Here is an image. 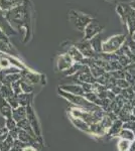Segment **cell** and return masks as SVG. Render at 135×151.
<instances>
[{
    "label": "cell",
    "instance_id": "obj_20",
    "mask_svg": "<svg viewBox=\"0 0 135 151\" xmlns=\"http://www.w3.org/2000/svg\"><path fill=\"white\" fill-rule=\"evenodd\" d=\"M91 45H92L93 50L96 53H101L102 52V43L103 41L101 40V33L97 35L96 36H94L93 38H91L89 40Z\"/></svg>",
    "mask_w": 135,
    "mask_h": 151
},
{
    "label": "cell",
    "instance_id": "obj_15",
    "mask_svg": "<svg viewBox=\"0 0 135 151\" xmlns=\"http://www.w3.org/2000/svg\"><path fill=\"white\" fill-rule=\"evenodd\" d=\"M12 118H13V120L15 121L16 123L20 122V121L27 118V110H26V107L19 106L18 108L13 109V111H12Z\"/></svg>",
    "mask_w": 135,
    "mask_h": 151
},
{
    "label": "cell",
    "instance_id": "obj_17",
    "mask_svg": "<svg viewBox=\"0 0 135 151\" xmlns=\"http://www.w3.org/2000/svg\"><path fill=\"white\" fill-rule=\"evenodd\" d=\"M73 77H77V81L81 83H88V84H94L96 83V78L91 73L79 72Z\"/></svg>",
    "mask_w": 135,
    "mask_h": 151
},
{
    "label": "cell",
    "instance_id": "obj_23",
    "mask_svg": "<svg viewBox=\"0 0 135 151\" xmlns=\"http://www.w3.org/2000/svg\"><path fill=\"white\" fill-rule=\"evenodd\" d=\"M85 98L88 100L91 103L97 105V106H100L101 107V103H102V100L98 97V95L94 93V92H91V93H87L85 94Z\"/></svg>",
    "mask_w": 135,
    "mask_h": 151
},
{
    "label": "cell",
    "instance_id": "obj_31",
    "mask_svg": "<svg viewBox=\"0 0 135 151\" xmlns=\"http://www.w3.org/2000/svg\"><path fill=\"white\" fill-rule=\"evenodd\" d=\"M11 63L10 60L7 58L5 55H1L0 57V68H1V70H5L7 68L11 67Z\"/></svg>",
    "mask_w": 135,
    "mask_h": 151
},
{
    "label": "cell",
    "instance_id": "obj_1",
    "mask_svg": "<svg viewBox=\"0 0 135 151\" xmlns=\"http://www.w3.org/2000/svg\"><path fill=\"white\" fill-rule=\"evenodd\" d=\"M58 93L61 97H63L64 99H66L69 103L75 105V106L79 107V108H85V109H98L100 106H97V105L91 103V102L88 101L85 97L83 96H79V95H74L71 93H68V92L64 91V90L58 89Z\"/></svg>",
    "mask_w": 135,
    "mask_h": 151
},
{
    "label": "cell",
    "instance_id": "obj_13",
    "mask_svg": "<svg viewBox=\"0 0 135 151\" xmlns=\"http://www.w3.org/2000/svg\"><path fill=\"white\" fill-rule=\"evenodd\" d=\"M23 0H0V9L2 11H8L17 6L22 5Z\"/></svg>",
    "mask_w": 135,
    "mask_h": 151
},
{
    "label": "cell",
    "instance_id": "obj_22",
    "mask_svg": "<svg viewBox=\"0 0 135 151\" xmlns=\"http://www.w3.org/2000/svg\"><path fill=\"white\" fill-rule=\"evenodd\" d=\"M0 92H1V96L5 99L9 98V97H12L14 95L11 85H8V84H3V86L0 89Z\"/></svg>",
    "mask_w": 135,
    "mask_h": 151
},
{
    "label": "cell",
    "instance_id": "obj_7",
    "mask_svg": "<svg viewBox=\"0 0 135 151\" xmlns=\"http://www.w3.org/2000/svg\"><path fill=\"white\" fill-rule=\"evenodd\" d=\"M104 28L102 25H100L99 22L96 20H92L91 22L86 26L85 28V35H84V40H90L91 38H93L94 36H96L99 33H101L102 29Z\"/></svg>",
    "mask_w": 135,
    "mask_h": 151
},
{
    "label": "cell",
    "instance_id": "obj_24",
    "mask_svg": "<svg viewBox=\"0 0 135 151\" xmlns=\"http://www.w3.org/2000/svg\"><path fill=\"white\" fill-rule=\"evenodd\" d=\"M131 144H132L131 141L120 138V140L117 143V149H118V151H129L130 147H131Z\"/></svg>",
    "mask_w": 135,
    "mask_h": 151
},
{
    "label": "cell",
    "instance_id": "obj_16",
    "mask_svg": "<svg viewBox=\"0 0 135 151\" xmlns=\"http://www.w3.org/2000/svg\"><path fill=\"white\" fill-rule=\"evenodd\" d=\"M122 129H123V122H122L121 120H119V119H117V120H115L114 122H113L111 128L108 131L107 135L109 136V138L118 137L120 131H121Z\"/></svg>",
    "mask_w": 135,
    "mask_h": 151
},
{
    "label": "cell",
    "instance_id": "obj_43",
    "mask_svg": "<svg viewBox=\"0 0 135 151\" xmlns=\"http://www.w3.org/2000/svg\"><path fill=\"white\" fill-rule=\"evenodd\" d=\"M1 97H2V96H1V92H0V98H1Z\"/></svg>",
    "mask_w": 135,
    "mask_h": 151
},
{
    "label": "cell",
    "instance_id": "obj_41",
    "mask_svg": "<svg viewBox=\"0 0 135 151\" xmlns=\"http://www.w3.org/2000/svg\"><path fill=\"white\" fill-rule=\"evenodd\" d=\"M106 1H108V2H115L116 0H106Z\"/></svg>",
    "mask_w": 135,
    "mask_h": 151
},
{
    "label": "cell",
    "instance_id": "obj_36",
    "mask_svg": "<svg viewBox=\"0 0 135 151\" xmlns=\"http://www.w3.org/2000/svg\"><path fill=\"white\" fill-rule=\"evenodd\" d=\"M5 74L3 73V70H0V82L2 83V84H4V82H5Z\"/></svg>",
    "mask_w": 135,
    "mask_h": 151
},
{
    "label": "cell",
    "instance_id": "obj_18",
    "mask_svg": "<svg viewBox=\"0 0 135 151\" xmlns=\"http://www.w3.org/2000/svg\"><path fill=\"white\" fill-rule=\"evenodd\" d=\"M18 139L26 145L27 144H35L36 141H38L35 138H33L30 134H28L26 131H24L20 128H18Z\"/></svg>",
    "mask_w": 135,
    "mask_h": 151
},
{
    "label": "cell",
    "instance_id": "obj_29",
    "mask_svg": "<svg viewBox=\"0 0 135 151\" xmlns=\"http://www.w3.org/2000/svg\"><path fill=\"white\" fill-rule=\"evenodd\" d=\"M116 86L119 87L121 90H126L128 88L131 87V84L129 82H127L125 79H117L116 80Z\"/></svg>",
    "mask_w": 135,
    "mask_h": 151
},
{
    "label": "cell",
    "instance_id": "obj_26",
    "mask_svg": "<svg viewBox=\"0 0 135 151\" xmlns=\"http://www.w3.org/2000/svg\"><path fill=\"white\" fill-rule=\"evenodd\" d=\"M21 80V74H11V75H6L5 77V82L4 84L12 85L13 83L18 82Z\"/></svg>",
    "mask_w": 135,
    "mask_h": 151
},
{
    "label": "cell",
    "instance_id": "obj_39",
    "mask_svg": "<svg viewBox=\"0 0 135 151\" xmlns=\"http://www.w3.org/2000/svg\"><path fill=\"white\" fill-rule=\"evenodd\" d=\"M129 151H135V141H134V142H132L131 147H130V150Z\"/></svg>",
    "mask_w": 135,
    "mask_h": 151
},
{
    "label": "cell",
    "instance_id": "obj_2",
    "mask_svg": "<svg viewBox=\"0 0 135 151\" xmlns=\"http://www.w3.org/2000/svg\"><path fill=\"white\" fill-rule=\"evenodd\" d=\"M127 36L125 35H115L109 37L107 40L103 41L102 43V52L104 53H116L118 50L123 47L126 42Z\"/></svg>",
    "mask_w": 135,
    "mask_h": 151
},
{
    "label": "cell",
    "instance_id": "obj_37",
    "mask_svg": "<svg viewBox=\"0 0 135 151\" xmlns=\"http://www.w3.org/2000/svg\"><path fill=\"white\" fill-rule=\"evenodd\" d=\"M22 151H36V149L34 147H32V146L28 145V146H26Z\"/></svg>",
    "mask_w": 135,
    "mask_h": 151
},
{
    "label": "cell",
    "instance_id": "obj_28",
    "mask_svg": "<svg viewBox=\"0 0 135 151\" xmlns=\"http://www.w3.org/2000/svg\"><path fill=\"white\" fill-rule=\"evenodd\" d=\"M131 62H132L131 58L126 57V55H118V63L123 68H127L128 65H131Z\"/></svg>",
    "mask_w": 135,
    "mask_h": 151
},
{
    "label": "cell",
    "instance_id": "obj_35",
    "mask_svg": "<svg viewBox=\"0 0 135 151\" xmlns=\"http://www.w3.org/2000/svg\"><path fill=\"white\" fill-rule=\"evenodd\" d=\"M0 41H9L8 37H7V35H5V32H4L1 28H0Z\"/></svg>",
    "mask_w": 135,
    "mask_h": 151
},
{
    "label": "cell",
    "instance_id": "obj_34",
    "mask_svg": "<svg viewBox=\"0 0 135 151\" xmlns=\"http://www.w3.org/2000/svg\"><path fill=\"white\" fill-rule=\"evenodd\" d=\"M12 90H13V93L14 95H19L22 93V90H21V86H20V81L15 82L11 85Z\"/></svg>",
    "mask_w": 135,
    "mask_h": 151
},
{
    "label": "cell",
    "instance_id": "obj_33",
    "mask_svg": "<svg viewBox=\"0 0 135 151\" xmlns=\"http://www.w3.org/2000/svg\"><path fill=\"white\" fill-rule=\"evenodd\" d=\"M5 127L8 129V131L15 130V129H17V123L13 120V118L6 119V121H5Z\"/></svg>",
    "mask_w": 135,
    "mask_h": 151
},
{
    "label": "cell",
    "instance_id": "obj_14",
    "mask_svg": "<svg viewBox=\"0 0 135 151\" xmlns=\"http://www.w3.org/2000/svg\"><path fill=\"white\" fill-rule=\"evenodd\" d=\"M60 89L68 92V93H71L74 95H79V96H83V97H85V94H86L84 92V90H83L82 86H80V85H78V84L62 85V86H60Z\"/></svg>",
    "mask_w": 135,
    "mask_h": 151
},
{
    "label": "cell",
    "instance_id": "obj_38",
    "mask_svg": "<svg viewBox=\"0 0 135 151\" xmlns=\"http://www.w3.org/2000/svg\"><path fill=\"white\" fill-rule=\"evenodd\" d=\"M128 4H129L130 6H131L132 9H134V10H135V0H133V1H131V2H129Z\"/></svg>",
    "mask_w": 135,
    "mask_h": 151
},
{
    "label": "cell",
    "instance_id": "obj_32",
    "mask_svg": "<svg viewBox=\"0 0 135 151\" xmlns=\"http://www.w3.org/2000/svg\"><path fill=\"white\" fill-rule=\"evenodd\" d=\"M3 73L6 75H11V74H20L21 73V70L19 69L18 67H14V65H11V67L7 68L5 70H2Z\"/></svg>",
    "mask_w": 135,
    "mask_h": 151
},
{
    "label": "cell",
    "instance_id": "obj_27",
    "mask_svg": "<svg viewBox=\"0 0 135 151\" xmlns=\"http://www.w3.org/2000/svg\"><path fill=\"white\" fill-rule=\"evenodd\" d=\"M20 86H21V90H22V93L25 94H31L33 91V87L31 84L23 81V80H20Z\"/></svg>",
    "mask_w": 135,
    "mask_h": 151
},
{
    "label": "cell",
    "instance_id": "obj_3",
    "mask_svg": "<svg viewBox=\"0 0 135 151\" xmlns=\"http://www.w3.org/2000/svg\"><path fill=\"white\" fill-rule=\"evenodd\" d=\"M92 20H94L93 17H91L88 14L83 13V12L74 10V9L69 12V21L79 31H84L86 26Z\"/></svg>",
    "mask_w": 135,
    "mask_h": 151
},
{
    "label": "cell",
    "instance_id": "obj_6",
    "mask_svg": "<svg viewBox=\"0 0 135 151\" xmlns=\"http://www.w3.org/2000/svg\"><path fill=\"white\" fill-rule=\"evenodd\" d=\"M75 64L72 58L69 55V53L65 52L60 55L56 58V72H66Z\"/></svg>",
    "mask_w": 135,
    "mask_h": 151
},
{
    "label": "cell",
    "instance_id": "obj_40",
    "mask_svg": "<svg viewBox=\"0 0 135 151\" xmlns=\"http://www.w3.org/2000/svg\"><path fill=\"white\" fill-rule=\"evenodd\" d=\"M132 115L135 117V105L133 106V108H132Z\"/></svg>",
    "mask_w": 135,
    "mask_h": 151
},
{
    "label": "cell",
    "instance_id": "obj_19",
    "mask_svg": "<svg viewBox=\"0 0 135 151\" xmlns=\"http://www.w3.org/2000/svg\"><path fill=\"white\" fill-rule=\"evenodd\" d=\"M67 53H69V55L72 58L74 63H78V64H82L83 60L86 58L84 55H83V53L81 52L75 45H73V47L68 50Z\"/></svg>",
    "mask_w": 135,
    "mask_h": 151
},
{
    "label": "cell",
    "instance_id": "obj_42",
    "mask_svg": "<svg viewBox=\"0 0 135 151\" xmlns=\"http://www.w3.org/2000/svg\"><path fill=\"white\" fill-rule=\"evenodd\" d=\"M2 86H3V84H2V83L0 82V89H1V87H2Z\"/></svg>",
    "mask_w": 135,
    "mask_h": 151
},
{
    "label": "cell",
    "instance_id": "obj_4",
    "mask_svg": "<svg viewBox=\"0 0 135 151\" xmlns=\"http://www.w3.org/2000/svg\"><path fill=\"white\" fill-rule=\"evenodd\" d=\"M26 110H27V119L30 123L31 127H32L34 133L36 135V139L40 141V143H43V138H41V128L40 125V122L38 120V117H36L35 113L33 111V108L31 106V104H28L26 106Z\"/></svg>",
    "mask_w": 135,
    "mask_h": 151
},
{
    "label": "cell",
    "instance_id": "obj_12",
    "mask_svg": "<svg viewBox=\"0 0 135 151\" xmlns=\"http://www.w3.org/2000/svg\"><path fill=\"white\" fill-rule=\"evenodd\" d=\"M20 74H21V80H23V81L27 82L31 85L38 84V83H40V78L41 76L35 74V73L30 72V70H21Z\"/></svg>",
    "mask_w": 135,
    "mask_h": 151
},
{
    "label": "cell",
    "instance_id": "obj_5",
    "mask_svg": "<svg viewBox=\"0 0 135 151\" xmlns=\"http://www.w3.org/2000/svg\"><path fill=\"white\" fill-rule=\"evenodd\" d=\"M125 11V24L129 35L131 36L135 32V10L131 8L129 4H122Z\"/></svg>",
    "mask_w": 135,
    "mask_h": 151
},
{
    "label": "cell",
    "instance_id": "obj_25",
    "mask_svg": "<svg viewBox=\"0 0 135 151\" xmlns=\"http://www.w3.org/2000/svg\"><path fill=\"white\" fill-rule=\"evenodd\" d=\"M30 94H25V93H21L19 95H17V99H18L19 105L23 107H26L28 104H30L31 102V97L29 96Z\"/></svg>",
    "mask_w": 135,
    "mask_h": 151
},
{
    "label": "cell",
    "instance_id": "obj_21",
    "mask_svg": "<svg viewBox=\"0 0 135 151\" xmlns=\"http://www.w3.org/2000/svg\"><path fill=\"white\" fill-rule=\"evenodd\" d=\"M118 137L122 138V139L129 140V141H131V142H134L135 141V133L132 130H130V129L123 128L121 131H120Z\"/></svg>",
    "mask_w": 135,
    "mask_h": 151
},
{
    "label": "cell",
    "instance_id": "obj_10",
    "mask_svg": "<svg viewBox=\"0 0 135 151\" xmlns=\"http://www.w3.org/2000/svg\"><path fill=\"white\" fill-rule=\"evenodd\" d=\"M0 28L5 32V35H16V32L13 30L12 26L10 25V23L7 21V19L4 15V11H2L0 9Z\"/></svg>",
    "mask_w": 135,
    "mask_h": 151
},
{
    "label": "cell",
    "instance_id": "obj_9",
    "mask_svg": "<svg viewBox=\"0 0 135 151\" xmlns=\"http://www.w3.org/2000/svg\"><path fill=\"white\" fill-rule=\"evenodd\" d=\"M70 117V120L71 122L74 126H75L77 129H79L81 130L82 132H85L87 133L88 135H92V133H91V125H89L88 123H86L85 121L81 120V119H78V118H74V117Z\"/></svg>",
    "mask_w": 135,
    "mask_h": 151
},
{
    "label": "cell",
    "instance_id": "obj_11",
    "mask_svg": "<svg viewBox=\"0 0 135 151\" xmlns=\"http://www.w3.org/2000/svg\"><path fill=\"white\" fill-rule=\"evenodd\" d=\"M12 111H13V109L11 108V106L9 105L8 102L6 101V99L1 97L0 98V114L5 119H11Z\"/></svg>",
    "mask_w": 135,
    "mask_h": 151
},
{
    "label": "cell",
    "instance_id": "obj_8",
    "mask_svg": "<svg viewBox=\"0 0 135 151\" xmlns=\"http://www.w3.org/2000/svg\"><path fill=\"white\" fill-rule=\"evenodd\" d=\"M74 45H75V47L83 53V55L87 58H95L96 55H97V53L94 52V50H93L89 40H84L80 41V42L75 43Z\"/></svg>",
    "mask_w": 135,
    "mask_h": 151
},
{
    "label": "cell",
    "instance_id": "obj_30",
    "mask_svg": "<svg viewBox=\"0 0 135 151\" xmlns=\"http://www.w3.org/2000/svg\"><path fill=\"white\" fill-rule=\"evenodd\" d=\"M6 101L9 103V105L11 106L12 109H16L20 106V105H19V102H18V99H17V95H13L12 97H9V98L6 99Z\"/></svg>",
    "mask_w": 135,
    "mask_h": 151
}]
</instances>
